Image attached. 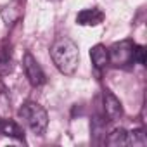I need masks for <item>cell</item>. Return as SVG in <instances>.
Masks as SVG:
<instances>
[{"mask_svg": "<svg viewBox=\"0 0 147 147\" xmlns=\"http://www.w3.org/2000/svg\"><path fill=\"white\" fill-rule=\"evenodd\" d=\"M18 114H19V119L24 123V126L31 133H35V135L45 133L47 125H49V116H47V111L38 102L26 100L24 104H21Z\"/></svg>", "mask_w": 147, "mask_h": 147, "instance_id": "cell-2", "label": "cell"}, {"mask_svg": "<svg viewBox=\"0 0 147 147\" xmlns=\"http://www.w3.org/2000/svg\"><path fill=\"white\" fill-rule=\"evenodd\" d=\"M50 57L52 62L55 64V67L66 76L75 75L78 64H80V50L78 45L73 42L71 38H59L54 42L52 49H50Z\"/></svg>", "mask_w": 147, "mask_h": 147, "instance_id": "cell-1", "label": "cell"}, {"mask_svg": "<svg viewBox=\"0 0 147 147\" xmlns=\"http://www.w3.org/2000/svg\"><path fill=\"white\" fill-rule=\"evenodd\" d=\"M126 130L125 128H116V130H113L111 133H109V137H107V145H111V147H123V145H126Z\"/></svg>", "mask_w": 147, "mask_h": 147, "instance_id": "cell-9", "label": "cell"}, {"mask_svg": "<svg viewBox=\"0 0 147 147\" xmlns=\"http://www.w3.org/2000/svg\"><path fill=\"white\" fill-rule=\"evenodd\" d=\"M126 145H133V147H144L147 145V137L144 133V130L137 128L126 133Z\"/></svg>", "mask_w": 147, "mask_h": 147, "instance_id": "cell-10", "label": "cell"}, {"mask_svg": "<svg viewBox=\"0 0 147 147\" xmlns=\"http://www.w3.org/2000/svg\"><path fill=\"white\" fill-rule=\"evenodd\" d=\"M104 21V12L99 11L97 7L94 9H83L76 16V23L82 26H97Z\"/></svg>", "mask_w": 147, "mask_h": 147, "instance_id": "cell-6", "label": "cell"}, {"mask_svg": "<svg viewBox=\"0 0 147 147\" xmlns=\"http://www.w3.org/2000/svg\"><path fill=\"white\" fill-rule=\"evenodd\" d=\"M11 71V52L7 49L0 50V75H5Z\"/></svg>", "mask_w": 147, "mask_h": 147, "instance_id": "cell-11", "label": "cell"}, {"mask_svg": "<svg viewBox=\"0 0 147 147\" xmlns=\"http://www.w3.org/2000/svg\"><path fill=\"white\" fill-rule=\"evenodd\" d=\"M104 111L111 121H116L123 116V106H121L119 99L109 90L104 92Z\"/></svg>", "mask_w": 147, "mask_h": 147, "instance_id": "cell-5", "label": "cell"}, {"mask_svg": "<svg viewBox=\"0 0 147 147\" xmlns=\"http://www.w3.org/2000/svg\"><path fill=\"white\" fill-rule=\"evenodd\" d=\"M23 67H24V75H26L28 82L33 87H40L45 83V73H43L42 66L38 64V61L30 52H26L23 57Z\"/></svg>", "mask_w": 147, "mask_h": 147, "instance_id": "cell-4", "label": "cell"}, {"mask_svg": "<svg viewBox=\"0 0 147 147\" xmlns=\"http://www.w3.org/2000/svg\"><path fill=\"white\" fill-rule=\"evenodd\" d=\"M133 62L144 66L145 64V47L144 45H135L133 47Z\"/></svg>", "mask_w": 147, "mask_h": 147, "instance_id": "cell-12", "label": "cell"}, {"mask_svg": "<svg viewBox=\"0 0 147 147\" xmlns=\"http://www.w3.org/2000/svg\"><path fill=\"white\" fill-rule=\"evenodd\" d=\"M90 59H92V64L97 67V69H102L107 66L109 62V54H107V49L102 45V43H97L90 49Z\"/></svg>", "mask_w": 147, "mask_h": 147, "instance_id": "cell-7", "label": "cell"}, {"mask_svg": "<svg viewBox=\"0 0 147 147\" xmlns=\"http://www.w3.org/2000/svg\"><path fill=\"white\" fill-rule=\"evenodd\" d=\"M133 47L135 43H131L130 40H123L119 43H114L111 49H107L109 54V61L114 66H128L133 62Z\"/></svg>", "mask_w": 147, "mask_h": 147, "instance_id": "cell-3", "label": "cell"}, {"mask_svg": "<svg viewBox=\"0 0 147 147\" xmlns=\"http://www.w3.org/2000/svg\"><path fill=\"white\" fill-rule=\"evenodd\" d=\"M0 133H4L5 137H12V138H23L21 126L12 119H0Z\"/></svg>", "mask_w": 147, "mask_h": 147, "instance_id": "cell-8", "label": "cell"}]
</instances>
